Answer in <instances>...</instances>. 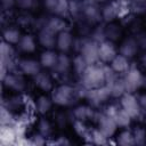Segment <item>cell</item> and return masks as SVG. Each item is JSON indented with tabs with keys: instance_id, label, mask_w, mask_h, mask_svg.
Here are the masks:
<instances>
[{
	"instance_id": "21",
	"label": "cell",
	"mask_w": 146,
	"mask_h": 146,
	"mask_svg": "<svg viewBox=\"0 0 146 146\" xmlns=\"http://www.w3.org/2000/svg\"><path fill=\"white\" fill-rule=\"evenodd\" d=\"M66 26L67 25H66L65 18L59 17V16H55V15L49 17V18H47V19H44V25H43L44 29H48V30H50L51 32H54L56 34L62 32V31H64V30H67Z\"/></svg>"
},
{
	"instance_id": "23",
	"label": "cell",
	"mask_w": 146,
	"mask_h": 146,
	"mask_svg": "<svg viewBox=\"0 0 146 146\" xmlns=\"http://www.w3.org/2000/svg\"><path fill=\"white\" fill-rule=\"evenodd\" d=\"M52 105H54V102H52V99H51V96L40 95L39 97L35 98V102H34V110H35L40 115H44V114H47V113L50 112Z\"/></svg>"
},
{
	"instance_id": "40",
	"label": "cell",
	"mask_w": 146,
	"mask_h": 146,
	"mask_svg": "<svg viewBox=\"0 0 146 146\" xmlns=\"http://www.w3.org/2000/svg\"><path fill=\"white\" fill-rule=\"evenodd\" d=\"M139 1H144V0H139Z\"/></svg>"
},
{
	"instance_id": "31",
	"label": "cell",
	"mask_w": 146,
	"mask_h": 146,
	"mask_svg": "<svg viewBox=\"0 0 146 146\" xmlns=\"http://www.w3.org/2000/svg\"><path fill=\"white\" fill-rule=\"evenodd\" d=\"M121 33H122L121 27L117 24L113 23V22H111L110 25H107L105 27V36H106V39L107 40H111L113 42L121 36Z\"/></svg>"
},
{
	"instance_id": "29",
	"label": "cell",
	"mask_w": 146,
	"mask_h": 146,
	"mask_svg": "<svg viewBox=\"0 0 146 146\" xmlns=\"http://www.w3.org/2000/svg\"><path fill=\"white\" fill-rule=\"evenodd\" d=\"M88 63L86 62V59L80 55L76 54L73 58H72V71L76 76H81L82 73L86 71V68L88 67Z\"/></svg>"
},
{
	"instance_id": "15",
	"label": "cell",
	"mask_w": 146,
	"mask_h": 146,
	"mask_svg": "<svg viewBox=\"0 0 146 146\" xmlns=\"http://www.w3.org/2000/svg\"><path fill=\"white\" fill-rule=\"evenodd\" d=\"M71 68H72V58H70L65 52H60L58 55L57 62H56L55 66L51 68V71L57 76H64V75L68 74Z\"/></svg>"
},
{
	"instance_id": "26",
	"label": "cell",
	"mask_w": 146,
	"mask_h": 146,
	"mask_svg": "<svg viewBox=\"0 0 146 146\" xmlns=\"http://www.w3.org/2000/svg\"><path fill=\"white\" fill-rule=\"evenodd\" d=\"M115 143L122 146H129L135 145L132 130H128V128H122V130L115 135Z\"/></svg>"
},
{
	"instance_id": "39",
	"label": "cell",
	"mask_w": 146,
	"mask_h": 146,
	"mask_svg": "<svg viewBox=\"0 0 146 146\" xmlns=\"http://www.w3.org/2000/svg\"><path fill=\"white\" fill-rule=\"evenodd\" d=\"M16 5V0H1V6L3 10H8Z\"/></svg>"
},
{
	"instance_id": "12",
	"label": "cell",
	"mask_w": 146,
	"mask_h": 146,
	"mask_svg": "<svg viewBox=\"0 0 146 146\" xmlns=\"http://www.w3.org/2000/svg\"><path fill=\"white\" fill-rule=\"evenodd\" d=\"M17 65H18V72H21L25 76H32V78L34 75H36L42 68L40 60H36L34 58H30V57L18 59Z\"/></svg>"
},
{
	"instance_id": "10",
	"label": "cell",
	"mask_w": 146,
	"mask_h": 146,
	"mask_svg": "<svg viewBox=\"0 0 146 146\" xmlns=\"http://www.w3.org/2000/svg\"><path fill=\"white\" fill-rule=\"evenodd\" d=\"M46 9L55 16L66 18L70 16V1L68 0H43Z\"/></svg>"
},
{
	"instance_id": "1",
	"label": "cell",
	"mask_w": 146,
	"mask_h": 146,
	"mask_svg": "<svg viewBox=\"0 0 146 146\" xmlns=\"http://www.w3.org/2000/svg\"><path fill=\"white\" fill-rule=\"evenodd\" d=\"M80 83L87 87L88 89L98 88L105 84V64L96 63L88 65L86 71L79 78Z\"/></svg>"
},
{
	"instance_id": "22",
	"label": "cell",
	"mask_w": 146,
	"mask_h": 146,
	"mask_svg": "<svg viewBox=\"0 0 146 146\" xmlns=\"http://www.w3.org/2000/svg\"><path fill=\"white\" fill-rule=\"evenodd\" d=\"M58 52L54 49H44L41 55H40V64L42 66V68H47V70H51L56 62H57V58H58Z\"/></svg>"
},
{
	"instance_id": "4",
	"label": "cell",
	"mask_w": 146,
	"mask_h": 146,
	"mask_svg": "<svg viewBox=\"0 0 146 146\" xmlns=\"http://www.w3.org/2000/svg\"><path fill=\"white\" fill-rule=\"evenodd\" d=\"M104 113L113 117L119 128H128L131 123L132 117L120 106V104H110L105 107Z\"/></svg>"
},
{
	"instance_id": "28",
	"label": "cell",
	"mask_w": 146,
	"mask_h": 146,
	"mask_svg": "<svg viewBox=\"0 0 146 146\" xmlns=\"http://www.w3.org/2000/svg\"><path fill=\"white\" fill-rule=\"evenodd\" d=\"M72 125H73V130L75 131V133L79 137H81L84 141L88 143L91 129L89 127H87L86 122L84 121H81V120H73L72 121Z\"/></svg>"
},
{
	"instance_id": "35",
	"label": "cell",
	"mask_w": 146,
	"mask_h": 146,
	"mask_svg": "<svg viewBox=\"0 0 146 146\" xmlns=\"http://www.w3.org/2000/svg\"><path fill=\"white\" fill-rule=\"evenodd\" d=\"M68 119H70V117H68L66 114H64V112L57 113V114L55 115V121H56V124H57L58 127H64V125H66Z\"/></svg>"
},
{
	"instance_id": "11",
	"label": "cell",
	"mask_w": 146,
	"mask_h": 146,
	"mask_svg": "<svg viewBox=\"0 0 146 146\" xmlns=\"http://www.w3.org/2000/svg\"><path fill=\"white\" fill-rule=\"evenodd\" d=\"M119 54V49L115 46V43L111 40H104L99 42L98 47V55H99V62L103 64H110L112 59Z\"/></svg>"
},
{
	"instance_id": "3",
	"label": "cell",
	"mask_w": 146,
	"mask_h": 146,
	"mask_svg": "<svg viewBox=\"0 0 146 146\" xmlns=\"http://www.w3.org/2000/svg\"><path fill=\"white\" fill-rule=\"evenodd\" d=\"M122 79L124 82L125 91L135 94L137 90H139L141 88L144 74L137 66H130V68L123 74Z\"/></svg>"
},
{
	"instance_id": "37",
	"label": "cell",
	"mask_w": 146,
	"mask_h": 146,
	"mask_svg": "<svg viewBox=\"0 0 146 146\" xmlns=\"http://www.w3.org/2000/svg\"><path fill=\"white\" fill-rule=\"evenodd\" d=\"M49 144H55V145H68V144H71V140L67 139V137H65V136H59V137H57V139L50 140Z\"/></svg>"
},
{
	"instance_id": "38",
	"label": "cell",
	"mask_w": 146,
	"mask_h": 146,
	"mask_svg": "<svg viewBox=\"0 0 146 146\" xmlns=\"http://www.w3.org/2000/svg\"><path fill=\"white\" fill-rule=\"evenodd\" d=\"M136 96H137V100H138V103H139L140 108H141L143 111H146V91L140 92V94H138V95H136Z\"/></svg>"
},
{
	"instance_id": "32",
	"label": "cell",
	"mask_w": 146,
	"mask_h": 146,
	"mask_svg": "<svg viewBox=\"0 0 146 146\" xmlns=\"http://www.w3.org/2000/svg\"><path fill=\"white\" fill-rule=\"evenodd\" d=\"M88 143L97 144V145H104V144H108L110 140H108V138H107L105 135H103L97 128H94V129H91V131H90V136H89Z\"/></svg>"
},
{
	"instance_id": "30",
	"label": "cell",
	"mask_w": 146,
	"mask_h": 146,
	"mask_svg": "<svg viewBox=\"0 0 146 146\" xmlns=\"http://www.w3.org/2000/svg\"><path fill=\"white\" fill-rule=\"evenodd\" d=\"M36 130L38 132H40L42 136H44L47 139L51 138L52 132H54V128L52 124L50 123V121L46 117H40L36 121Z\"/></svg>"
},
{
	"instance_id": "18",
	"label": "cell",
	"mask_w": 146,
	"mask_h": 146,
	"mask_svg": "<svg viewBox=\"0 0 146 146\" xmlns=\"http://www.w3.org/2000/svg\"><path fill=\"white\" fill-rule=\"evenodd\" d=\"M38 41L32 34H23L19 42L16 44V49L23 54H32L36 49Z\"/></svg>"
},
{
	"instance_id": "6",
	"label": "cell",
	"mask_w": 146,
	"mask_h": 146,
	"mask_svg": "<svg viewBox=\"0 0 146 146\" xmlns=\"http://www.w3.org/2000/svg\"><path fill=\"white\" fill-rule=\"evenodd\" d=\"M96 123H97V129L103 133L105 135L108 139L114 137L117 132V124L115 123V121L113 120V117H111L110 115L105 114L104 112L102 113H97L96 115V119H95Z\"/></svg>"
},
{
	"instance_id": "24",
	"label": "cell",
	"mask_w": 146,
	"mask_h": 146,
	"mask_svg": "<svg viewBox=\"0 0 146 146\" xmlns=\"http://www.w3.org/2000/svg\"><path fill=\"white\" fill-rule=\"evenodd\" d=\"M106 86L110 88L111 90V95L112 97H115V98H120L125 91V87H124V82H123V79L122 76L120 78L119 75H116L114 79H112L111 81L106 82Z\"/></svg>"
},
{
	"instance_id": "19",
	"label": "cell",
	"mask_w": 146,
	"mask_h": 146,
	"mask_svg": "<svg viewBox=\"0 0 146 146\" xmlns=\"http://www.w3.org/2000/svg\"><path fill=\"white\" fill-rule=\"evenodd\" d=\"M117 49H119V54H121L130 59L137 55L139 44H138L137 40H135L133 38H128L124 41H122V43L120 44V47Z\"/></svg>"
},
{
	"instance_id": "20",
	"label": "cell",
	"mask_w": 146,
	"mask_h": 146,
	"mask_svg": "<svg viewBox=\"0 0 146 146\" xmlns=\"http://www.w3.org/2000/svg\"><path fill=\"white\" fill-rule=\"evenodd\" d=\"M110 67L117 74H124L131 66L130 64V59L121 54H117L113 59L112 62L108 64Z\"/></svg>"
},
{
	"instance_id": "33",
	"label": "cell",
	"mask_w": 146,
	"mask_h": 146,
	"mask_svg": "<svg viewBox=\"0 0 146 146\" xmlns=\"http://www.w3.org/2000/svg\"><path fill=\"white\" fill-rule=\"evenodd\" d=\"M135 145H145L146 144V129L144 127H136L132 130Z\"/></svg>"
},
{
	"instance_id": "36",
	"label": "cell",
	"mask_w": 146,
	"mask_h": 146,
	"mask_svg": "<svg viewBox=\"0 0 146 146\" xmlns=\"http://www.w3.org/2000/svg\"><path fill=\"white\" fill-rule=\"evenodd\" d=\"M35 0H16V5L22 9H29L34 5Z\"/></svg>"
},
{
	"instance_id": "34",
	"label": "cell",
	"mask_w": 146,
	"mask_h": 146,
	"mask_svg": "<svg viewBox=\"0 0 146 146\" xmlns=\"http://www.w3.org/2000/svg\"><path fill=\"white\" fill-rule=\"evenodd\" d=\"M30 143L34 144V145H44V144H48L49 141L47 140V138L44 136H42L40 132L36 131L30 136Z\"/></svg>"
},
{
	"instance_id": "14",
	"label": "cell",
	"mask_w": 146,
	"mask_h": 146,
	"mask_svg": "<svg viewBox=\"0 0 146 146\" xmlns=\"http://www.w3.org/2000/svg\"><path fill=\"white\" fill-rule=\"evenodd\" d=\"M74 43V36L68 30H64L59 33H57L56 36V48L60 52H67L71 49H73Z\"/></svg>"
},
{
	"instance_id": "7",
	"label": "cell",
	"mask_w": 146,
	"mask_h": 146,
	"mask_svg": "<svg viewBox=\"0 0 146 146\" xmlns=\"http://www.w3.org/2000/svg\"><path fill=\"white\" fill-rule=\"evenodd\" d=\"M98 47H99V43L97 41L92 40L91 38L90 39H84L78 54H80L89 65L96 64V63H99Z\"/></svg>"
},
{
	"instance_id": "2",
	"label": "cell",
	"mask_w": 146,
	"mask_h": 146,
	"mask_svg": "<svg viewBox=\"0 0 146 146\" xmlns=\"http://www.w3.org/2000/svg\"><path fill=\"white\" fill-rule=\"evenodd\" d=\"M50 96L54 104L60 107L71 106L76 102V99H80L76 92V87H73L68 83H62L57 87H54Z\"/></svg>"
},
{
	"instance_id": "27",
	"label": "cell",
	"mask_w": 146,
	"mask_h": 146,
	"mask_svg": "<svg viewBox=\"0 0 146 146\" xmlns=\"http://www.w3.org/2000/svg\"><path fill=\"white\" fill-rule=\"evenodd\" d=\"M120 10H121L120 3L116 2L108 3L102 11V18H104L106 22H113V19L117 15H120Z\"/></svg>"
},
{
	"instance_id": "5",
	"label": "cell",
	"mask_w": 146,
	"mask_h": 146,
	"mask_svg": "<svg viewBox=\"0 0 146 146\" xmlns=\"http://www.w3.org/2000/svg\"><path fill=\"white\" fill-rule=\"evenodd\" d=\"M119 104L132 119L139 117L143 113V110L140 108L139 103L137 100V96L133 92H124L120 97Z\"/></svg>"
},
{
	"instance_id": "25",
	"label": "cell",
	"mask_w": 146,
	"mask_h": 146,
	"mask_svg": "<svg viewBox=\"0 0 146 146\" xmlns=\"http://www.w3.org/2000/svg\"><path fill=\"white\" fill-rule=\"evenodd\" d=\"M22 35H23V34L21 33L19 29L14 27V26H10V27H7V29L3 30L2 39H3V41H6V42H8V43H10V44L16 46V44L19 42Z\"/></svg>"
},
{
	"instance_id": "8",
	"label": "cell",
	"mask_w": 146,
	"mask_h": 146,
	"mask_svg": "<svg viewBox=\"0 0 146 146\" xmlns=\"http://www.w3.org/2000/svg\"><path fill=\"white\" fill-rule=\"evenodd\" d=\"M25 75L21 72H10L8 73L2 80V84L6 89L11 90L14 92H22L26 88Z\"/></svg>"
},
{
	"instance_id": "9",
	"label": "cell",
	"mask_w": 146,
	"mask_h": 146,
	"mask_svg": "<svg viewBox=\"0 0 146 146\" xmlns=\"http://www.w3.org/2000/svg\"><path fill=\"white\" fill-rule=\"evenodd\" d=\"M111 90L110 88L104 84L102 87L98 88H94V89H89L88 95H87V100L88 103L92 106V107H97L102 104H104L108 98H111Z\"/></svg>"
},
{
	"instance_id": "17",
	"label": "cell",
	"mask_w": 146,
	"mask_h": 146,
	"mask_svg": "<svg viewBox=\"0 0 146 146\" xmlns=\"http://www.w3.org/2000/svg\"><path fill=\"white\" fill-rule=\"evenodd\" d=\"M56 36L57 34L51 32L48 29H40L38 32V43L42 46L44 49H54L56 48Z\"/></svg>"
},
{
	"instance_id": "16",
	"label": "cell",
	"mask_w": 146,
	"mask_h": 146,
	"mask_svg": "<svg viewBox=\"0 0 146 146\" xmlns=\"http://www.w3.org/2000/svg\"><path fill=\"white\" fill-rule=\"evenodd\" d=\"M33 83L38 89H40L43 92H51V90L55 87L51 75L43 71H40L36 75L33 76Z\"/></svg>"
},
{
	"instance_id": "13",
	"label": "cell",
	"mask_w": 146,
	"mask_h": 146,
	"mask_svg": "<svg viewBox=\"0 0 146 146\" xmlns=\"http://www.w3.org/2000/svg\"><path fill=\"white\" fill-rule=\"evenodd\" d=\"M98 112H96L94 110V107L89 104V105H78L73 108L72 111V116L73 120H81V121H89V120H95L96 115Z\"/></svg>"
}]
</instances>
